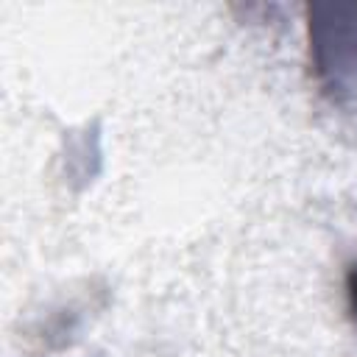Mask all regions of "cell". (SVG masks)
I'll use <instances>...</instances> for the list:
<instances>
[{
    "label": "cell",
    "instance_id": "6da1fadb",
    "mask_svg": "<svg viewBox=\"0 0 357 357\" xmlns=\"http://www.w3.org/2000/svg\"><path fill=\"white\" fill-rule=\"evenodd\" d=\"M310 47L326 92L357 89V6H312Z\"/></svg>",
    "mask_w": 357,
    "mask_h": 357
},
{
    "label": "cell",
    "instance_id": "7a4b0ae2",
    "mask_svg": "<svg viewBox=\"0 0 357 357\" xmlns=\"http://www.w3.org/2000/svg\"><path fill=\"white\" fill-rule=\"evenodd\" d=\"M346 304H349V318L357 329V262L349 265L346 271Z\"/></svg>",
    "mask_w": 357,
    "mask_h": 357
}]
</instances>
